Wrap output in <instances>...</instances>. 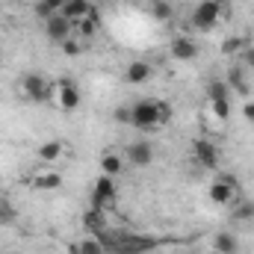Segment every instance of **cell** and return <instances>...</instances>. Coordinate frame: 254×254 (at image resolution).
I'll use <instances>...</instances> for the list:
<instances>
[{
  "label": "cell",
  "instance_id": "obj_16",
  "mask_svg": "<svg viewBox=\"0 0 254 254\" xmlns=\"http://www.w3.org/2000/svg\"><path fill=\"white\" fill-rule=\"evenodd\" d=\"M39 160L42 163H57V160H63V154H65V145L60 142V139H48V142H42L39 145Z\"/></svg>",
  "mask_w": 254,
  "mask_h": 254
},
{
  "label": "cell",
  "instance_id": "obj_8",
  "mask_svg": "<svg viewBox=\"0 0 254 254\" xmlns=\"http://www.w3.org/2000/svg\"><path fill=\"white\" fill-rule=\"evenodd\" d=\"M192 160L198 163V169L213 172V169H219L222 154H219V148H216L210 139H195V142H192Z\"/></svg>",
  "mask_w": 254,
  "mask_h": 254
},
{
  "label": "cell",
  "instance_id": "obj_2",
  "mask_svg": "<svg viewBox=\"0 0 254 254\" xmlns=\"http://www.w3.org/2000/svg\"><path fill=\"white\" fill-rule=\"evenodd\" d=\"M21 95H24L30 104H48V101L54 98V86H51V80L42 77V74H27V77L21 80Z\"/></svg>",
  "mask_w": 254,
  "mask_h": 254
},
{
  "label": "cell",
  "instance_id": "obj_20",
  "mask_svg": "<svg viewBox=\"0 0 254 254\" xmlns=\"http://www.w3.org/2000/svg\"><path fill=\"white\" fill-rule=\"evenodd\" d=\"M83 222H86V228H89L92 234H101V231L107 228V213H104V210L89 207V210H86V216H83Z\"/></svg>",
  "mask_w": 254,
  "mask_h": 254
},
{
  "label": "cell",
  "instance_id": "obj_21",
  "mask_svg": "<svg viewBox=\"0 0 254 254\" xmlns=\"http://www.w3.org/2000/svg\"><path fill=\"white\" fill-rule=\"evenodd\" d=\"M148 9H151V18H154V21H160V24L172 21V15H175V9H172V3H169V0H151V3H148Z\"/></svg>",
  "mask_w": 254,
  "mask_h": 254
},
{
  "label": "cell",
  "instance_id": "obj_24",
  "mask_svg": "<svg viewBox=\"0 0 254 254\" xmlns=\"http://www.w3.org/2000/svg\"><path fill=\"white\" fill-rule=\"evenodd\" d=\"M15 222H18L15 204H9L6 198H0V225H15Z\"/></svg>",
  "mask_w": 254,
  "mask_h": 254
},
{
  "label": "cell",
  "instance_id": "obj_15",
  "mask_svg": "<svg viewBox=\"0 0 254 254\" xmlns=\"http://www.w3.org/2000/svg\"><path fill=\"white\" fill-rule=\"evenodd\" d=\"M225 83H228V89H231V92H237V95L249 98V80H246V68H243V65H234V68L228 71Z\"/></svg>",
  "mask_w": 254,
  "mask_h": 254
},
{
  "label": "cell",
  "instance_id": "obj_18",
  "mask_svg": "<svg viewBox=\"0 0 254 254\" xmlns=\"http://www.w3.org/2000/svg\"><path fill=\"white\" fill-rule=\"evenodd\" d=\"M237 249H240V243H237V237H234V234L219 231V234L213 237V252H216V254H237Z\"/></svg>",
  "mask_w": 254,
  "mask_h": 254
},
{
  "label": "cell",
  "instance_id": "obj_4",
  "mask_svg": "<svg viewBox=\"0 0 254 254\" xmlns=\"http://www.w3.org/2000/svg\"><path fill=\"white\" fill-rule=\"evenodd\" d=\"M222 12H225V0H201L192 12V24L198 30H213L219 24Z\"/></svg>",
  "mask_w": 254,
  "mask_h": 254
},
{
  "label": "cell",
  "instance_id": "obj_7",
  "mask_svg": "<svg viewBox=\"0 0 254 254\" xmlns=\"http://www.w3.org/2000/svg\"><path fill=\"white\" fill-rule=\"evenodd\" d=\"M237 190H240V184H237V178L234 175H228V172H222L213 184H210V201L213 204H231L234 198H237Z\"/></svg>",
  "mask_w": 254,
  "mask_h": 254
},
{
  "label": "cell",
  "instance_id": "obj_12",
  "mask_svg": "<svg viewBox=\"0 0 254 254\" xmlns=\"http://www.w3.org/2000/svg\"><path fill=\"white\" fill-rule=\"evenodd\" d=\"M27 184H30V190H36V192H57L63 187V175L60 172H36Z\"/></svg>",
  "mask_w": 254,
  "mask_h": 254
},
{
  "label": "cell",
  "instance_id": "obj_5",
  "mask_svg": "<svg viewBox=\"0 0 254 254\" xmlns=\"http://www.w3.org/2000/svg\"><path fill=\"white\" fill-rule=\"evenodd\" d=\"M231 89H228V83L225 80H213L210 86H207V98H210V107H213V113H216V119H222V122H228V116H231Z\"/></svg>",
  "mask_w": 254,
  "mask_h": 254
},
{
  "label": "cell",
  "instance_id": "obj_6",
  "mask_svg": "<svg viewBox=\"0 0 254 254\" xmlns=\"http://www.w3.org/2000/svg\"><path fill=\"white\" fill-rule=\"evenodd\" d=\"M116 198H119L116 178H107V175H101V178H98V184H95V190H92V207L107 213V210L116 204Z\"/></svg>",
  "mask_w": 254,
  "mask_h": 254
},
{
  "label": "cell",
  "instance_id": "obj_11",
  "mask_svg": "<svg viewBox=\"0 0 254 254\" xmlns=\"http://www.w3.org/2000/svg\"><path fill=\"white\" fill-rule=\"evenodd\" d=\"M127 163L136 166V169L151 166V163H154V148H151V142H133V145H127Z\"/></svg>",
  "mask_w": 254,
  "mask_h": 254
},
{
  "label": "cell",
  "instance_id": "obj_30",
  "mask_svg": "<svg viewBox=\"0 0 254 254\" xmlns=\"http://www.w3.org/2000/svg\"><path fill=\"white\" fill-rule=\"evenodd\" d=\"M237 216H240V219H254V204H243V207L237 210Z\"/></svg>",
  "mask_w": 254,
  "mask_h": 254
},
{
  "label": "cell",
  "instance_id": "obj_19",
  "mask_svg": "<svg viewBox=\"0 0 254 254\" xmlns=\"http://www.w3.org/2000/svg\"><path fill=\"white\" fill-rule=\"evenodd\" d=\"M98 33V15H86L74 24V39H92Z\"/></svg>",
  "mask_w": 254,
  "mask_h": 254
},
{
  "label": "cell",
  "instance_id": "obj_9",
  "mask_svg": "<svg viewBox=\"0 0 254 254\" xmlns=\"http://www.w3.org/2000/svg\"><path fill=\"white\" fill-rule=\"evenodd\" d=\"M45 33H48V39L51 42H57V45H63V42H68L71 36H74V24L65 18V15H51L48 21H45Z\"/></svg>",
  "mask_w": 254,
  "mask_h": 254
},
{
  "label": "cell",
  "instance_id": "obj_10",
  "mask_svg": "<svg viewBox=\"0 0 254 254\" xmlns=\"http://www.w3.org/2000/svg\"><path fill=\"white\" fill-rule=\"evenodd\" d=\"M198 42L190 39V36H175L172 39V45H169V54L175 57V60H181V63H192L195 57H198Z\"/></svg>",
  "mask_w": 254,
  "mask_h": 254
},
{
  "label": "cell",
  "instance_id": "obj_14",
  "mask_svg": "<svg viewBox=\"0 0 254 254\" xmlns=\"http://www.w3.org/2000/svg\"><path fill=\"white\" fill-rule=\"evenodd\" d=\"M60 15H65L71 24H77L80 18H86V15H98L95 9H92V3L89 0H65V6H63V12Z\"/></svg>",
  "mask_w": 254,
  "mask_h": 254
},
{
  "label": "cell",
  "instance_id": "obj_31",
  "mask_svg": "<svg viewBox=\"0 0 254 254\" xmlns=\"http://www.w3.org/2000/svg\"><path fill=\"white\" fill-rule=\"evenodd\" d=\"M68 254H83L80 252V243H68Z\"/></svg>",
  "mask_w": 254,
  "mask_h": 254
},
{
  "label": "cell",
  "instance_id": "obj_26",
  "mask_svg": "<svg viewBox=\"0 0 254 254\" xmlns=\"http://www.w3.org/2000/svg\"><path fill=\"white\" fill-rule=\"evenodd\" d=\"M63 51L68 54V57H77V54L83 51V45H80V39H74V36H71L68 42H63Z\"/></svg>",
  "mask_w": 254,
  "mask_h": 254
},
{
  "label": "cell",
  "instance_id": "obj_32",
  "mask_svg": "<svg viewBox=\"0 0 254 254\" xmlns=\"http://www.w3.org/2000/svg\"><path fill=\"white\" fill-rule=\"evenodd\" d=\"M207 254H216V252H207Z\"/></svg>",
  "mask_w": 254,
  "mask_h": 254
},
{
  "label": "cell",
  "instance_id": "obj_23",
  "mask_svg": "<svg viewBox=\"0 0 254 254\" xmlns=\"http://www.w3.org/2000/svg\"><path fill=\"white\" fill-rule=\"evenodd\" d=\"M246 45H249V42H246V39H240V36L225 39V42H222V54H225V57H240V54L246 51Z\"/></svg>",
  "mask_w": 254,
  "mask_h": 254
},
{
  "label": "cell",
  "instance_id": "obj_29",
  "mask_svg": "<svg viewBox=\"0 0 254 254\" xmlns=\"http://www.w3.org/2000/svg\"><path fill=\"white\" fill-rule=\"evenodd\" d=\"M243 119H246L249 125H254V101H246V104H243Z\"/></svg>",
  "mask_w": 254,
  "mask_h": 254
},
{
  "label": "cell",
  "instance_id": "obj_3",
  "mask_svg": "<svg viewBox=\"0 0 254 254\" xmlns=\"http://www.w3.org/2000/svg\"><path fill=\"white\" fill-rule=\"evenodd\" d=\"M54 101L60 104L63 113H74L83 104V95H80V89H77V83L71 77H60L57 86H54Z\"/></svg>",
  "mask_w": 254,
  "mask_h": 254
},
{
  "label": "cell",
  "instance_id": "obj_13",
  "mask_svg": "<svg viewBox=\"0 0 254 254\" xmlns=\"http://www.w3.org/2000/svg\"><path fill=\"white\" fill-rule=\"evenodd\" d=\"M154 77V65L145 63V60H136V63H130L125 68V80L130 86H142V83H148Z\"/></svg>",
  "mask_w": 254,
  "mask_h": 254
},
{
  "label": "cell",
  "instance_id": "obj_27",
  "mask_svg": "<svg viewBox=\"0 0 254 254\" xmlns=\"http://www.w3.org/2000/svg\"><path fill=\"white\" fill-rule=\"evenodd\" d=\"M240 65L243 68H254V45H246V51L240 54Z\"/></svg>",
  "mask_w": 254,
  "mask_h": 254
},
{
  "label": "cell",
  "instance_id": "obj_28",
  "mask_svg": "<svg viewBox=\"0 0 254 254\" xmlns=\"http://www.w3.org/2000/svg\"><path fill=\"white\" fill-rule=\"evenodd\" d=\"M130 119H133L130 107H119V110H116V122H119V125H130Z\"/></svg>",
  "mask_w": 254,
  "mask_h": 254
},
{
  "label": "cell",
  "instance_id": "obj_1",
  "mask_svg": "<svg viewBox=\"0 0 254 254\" xmlns=\"http://www.w3.org/2000/svg\"><path fill=\"white\" fill-rule=\"evenodd\" d=\"M130 113H133L130 127H136V130H142V133L157 130V127H163L172 119V107H169L166 101H160V98H142V101H136V104L130 107Z\"/></svg>",
  "mask_w": 254,
  "mask_h": 254
},
{
  "label": "cell",
  "instance_id": "obj_22",
  "mask_svg": "<svg viewBox=\"0 0 254 254\" xmlns=\"http://www.w3.org/2000/svg\"><path fill=\"white\" fill-rule=\"evenodd\" d=\"M63 6H65V0H39L36 6H33V12L42 18V21H48L51 15H57V12H63Z\"/></svg>",
  "mask_w": 254,
  "mask_h": 254
},
{
  "label": "cell",
  "instance_id": "obj_17",
  "mask_svg": "<svg viewBox=\"0 0 254 254\" xmlns=\"http://www.w3.org/2000/svg\"><path fill=\"white\" fill-rule=\"evenodd\" d=\"M122 169H125V157H122V154H116V151H107V154H101V172H104L107 178H116V175H122Z\"/></svg>",
  "mask_w": 254,
  "mask_h": 254
},
{
  "label": "cell",
  "instance_id": "obj_25",
  "mask_svg": "<svg viewBox=\"0 0 254 254\" xmlns=\"http://www.w3.org/2000/svg\"><path fill=\"white\" fill-rule=\"evenodd\" d=\"M80 252L83 254H107L104 252V246H101V240L92 234V237H86V240H80Z\"/></svg>",
  "mask_w": 254,
  "mask_h": 254
}]
</instances>
